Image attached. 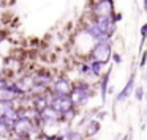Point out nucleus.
Returning <instances> with one entry per match:
<instances>
[{
  "label": "nucleus",
  "instance_id": "15",
  "mask_svg": "<svg viewBox=\"0 0 147 140\" xmlns=\"http://www.w3.org/2000/svg\"><path fill=\"white\" fill-rule=\"evenodd\" d=\"M101 66L103 63H100V61H92L90 63V73H92L93 77H98L101 74Z\"/></svg>",
  "mask_w": 147,
  "mask_h": 140
},
{
  "label": "nucleus",
  "instance_id": "22",
  "mask_svg": "<svg viewBox=\"0 0 147 140\" xmlns=\"http://www.w3.org/2000/svg\"><path fill=\"white\" fill-rule=\"evenodd\" d=\"M112 21H114V22H119V21H122V14H120V13L115 14V16L112 17Z\"/></svg>",
  "mask_w": 147,
  "mask_h": 140
},
{
  "label": "nucleus",
  "instance_id": "11",
  "mask_svg": "<svg viewBox=\"0 0 147 140\" xmlns=\"http://www.w3.org/2000/svg\"><path fill=\"white\" fill-rule=\"evenodd\" d=\"M133 85H134V74L130 77V80H128V82H127V85L123 87V90H122V91L117 95V98H115V101H117V102H120V101H125V99H127L128 96H130L131 93H133Z\"/></svg>",
  "mask_w": 147,
  "mask_h": 140
},
{
  "label": "nucleus",
  "instance_id": "20",
  "mask_svg": "<svg viewBox=\"0 0 147 140\" xmlns=\"http://www.w3.org/2000/svg\"><path fill=\"white\" fill-rule=\"evenodd\" d=\"M146 61H147V51L142 54V57H141V68L146 66Z\"/></svg>",
  "mask_w": 147,
  "mask_h": 140
},
{
  "label": "nucleus",
  "instance_id": "26",
  "mask_svg": "<svg viewBox=\"0 0 147 140\" xmlns=\"http://www.w3.org/2000/svg\"><path fill=\"white\" fill-rule=\"evenodd\" d=\"M0 77H2V68H0Z\"/></svg>",
  "mask_w": 147,
  "mask_h": 140
},
{
  "label": "nucleus",
  "instance_id": "16",
  "mask_svg": "<svg viewBox=\"0 0 147 140\" xmlns=\"http://www.w3.org/2000/svg\"><path fill=\"white\" fill-rule=\"evenodd\" d=\"M10 132H11V127L8 126V124L5 123L3 120H0V137H5V135H8Z\"/></svg>",
  "mask_w": 147,
  "mask_h": 140
},
{
  "label": "nucleus",
  "instance_id": "24",
  "mask_svg": "<svg viewBox=\"0 0 147 140\" xmlns=\"http://www.w3.org/2000/svg\"><path fill=\"white\" fill-rule=\"evenodd\" d=\"M142 2H144V8L147 10V0H142Z\"/></svg>",
  "mask_w": 147,
  "mask_h": 140
},
{
  "label": "nucleus",
  "instance_id": "7",
  "mask_svg": "<svg viewBox=\"0 0 147 140\" xmlns=\"http://www.w3.org/2000/svg\"><path fill=\"white\" fill-rule=\"evenodd\" d=\"M52 77L49 76L48 73H45V71H38V73H35L32 76V85L33 88H38V90H46L49 88V87L52 85Z\"/></svg>",
  "mask_w": 147,
  "mask_h": 140
},
{
  "label": "nucleus",
  "instance_id": "21",
  "mask_svg": "<svg viewBox=\"0 0 147 140\" xmlns=\"http://www.w3.org/2000/svg\"><path fill=\"white\" fill-rule=\"evenodd\" d=\"M112 55H114V61H115V63H120V61H122V57L119 54H112Z\"/></svg>",
  "mask_w": 147,
  "mask_h": 140
},
{
  "label": "nucleus",
  "instance_id": "12",
  "mask_svg": "<svg viewBox=\"0 0 147 140\" xmlns=\"http://www.w3.org/2000/svg\"><path fill=\"white\" fill-rule=\"evenodd\" d=\"M100 127H101V124H100L98 120H90L89 124H87V127H86V132H84V135H86V137H93V135H96V134L100 132Z\"/></svg>",
  "mask_w": 147,
  "mask_h": 140
},
{
  "label": "nucleus",
  "instance_id": "6",
  "mask_svg": "<svg viewBox=\"0 0 147 140\" xmlns=\"http://www.w3.org/2000/svg\"><path fill=\"white\" fill-rule=\"evenodd\" d=\"M60 120H62L60 113H59L57 110H54L51 105H48L45 110L40 112V123H43L45 126H54V124H57Z\"/></svg>",
  "mask_w": 147,
  "mask_h": 140
},
{
  "label": "nucleus",
  "instance_id": "10",
  "mask_svg": "<svg viewBox=\"0 0 147 140\" xmlns=\"http://www.w3.org/2000/svg\"><path fill=\"white\" fill-rule=\"evenodd\" d=\"M19 118H21V112H19V109L14 105V107H10L7 112H5L3 117H2V120H3L5 123H7L8 126L13 129V126L16 124V121L19 120Z\"/></svg>",
  "mask_w": 147,
  "mask_h": 140
},
{
  "label": "nucleus",
  "instance_id": "28",
  "mask_svg": "<svg viewBox=\"0 0 147 140\" xmlns=\"http://www.w3.org/2000/svg\"><path fill=\"white\" fill-rule=\"evenodd\" d=\"M90 140H92V139H90Z\"/></svg>",
  "mask_w": 147,
  "mask_h": 140
},
{
  "label": "nucleus",
  "instance_id": "9",
  "mask_svg": "<svg viewBox=\"0 0 147 140\" xmlns=\"http://www.w3.org/2000/svg\"><path fill=\"white\" fill-rule=\"evenodd\" d=\"M84 32H86V35H89L92 39H95V41H105V39H109L108 36H106L105 33L100 30V27L95 24V21H93V22H90L89 25L86 27V30H84Z\"/></svg>",
  "mask_w": 147,
  "mask_h": 140
},
{
  "label": "nucleus",
  "instance_id": "19",
  "mask_svg": "<svg viewBox=\"0 0 147 140\" xmlns=\"http://www.w3.org/2000/svg\"><path fill=\"white\" fill-rule=\"evenodd\" d=\"M7 87H10V82H8V80H5V79H0V90L7 88Z\"/></svg>",
  "mask_w": 147,
  "mask_h": 140
},
{
  "label": "nucleus",
  "instance_id": "17",
  "mask_svg": "<svg viewBox=\"0 0 147 140\" xmlns=\"http://www.w3.org/2000/svg\"><path fill=\"white\" fill-rule=\"evenodd\" d=\"M142 96H144V91H142V87H138L136 90H134V98L138 99V101H142Z\"/></svg>",
  "mask_w": 147,
  "mask_h": 140
},
{
  "label": "nucleus",
  "instance_id": "3",
  "mask_svg": "<svg viewBox=\"0 0 147 140\" xmlns=\"http://www.w3.org/2000/svg\"><path fill=\"white\" fill-rule=\"evenodd\" d=\"M11 132H13L16 137H26V139L30 140V135H32L33 132H36L35 121H32L30 118L21 117L19 120L16 121V124L13 126Z\"/></svg>",
  "mask_w": 147,
  "mask_h": 140
},
{
  "label": "nucleus",
  "instance_id": "4",
  "mask_svg": "<svg viewBox=\"0 0 147 140\" xmlns=\"http://www.w3.org/2000/svg\"><path fill=\"white\" fill-rule=\"evenodd\" d=\"M92 60L93 61H100V63H108L109 58H111V43L109 39L105 41H98L92 49Z\"/></svg>",
  "mask_w": 147,
  "mask_h": 140
},
{
  "label": "nucleus",
  "instance_id": "5",
  "mask_svg": "<svg viewBox=\"0 0 147 140\" xmlns=\"http://www.w3.org/2000/svg\"><path fill=\"white\" fill-rule=\"evenodd\" d=\"M73 85L67 77L60 76L52 82V95H59V96H70Z\"/></svg>",
  "mask_w": 147,
  "mask_h": 140
},
{
  "label": "nucleus",
  "instance_id": "13",
  "mask_svg": "<svg viewBox=\"0 0 147 140\" xmlns=\"http://www.w3.org/2000/svg\"><path fill=\"white\" fill-rule=\"evenodd\" d=\"M84 134L79 132V131H73V129H68L65 132V139L67 140H84Z\"/></svg>",
  "mask_w": 147,
  "mask_h": 140
},
{
  "label": "nucleus",
  "instance_id": "8",
  "mask_svg": "<svg viewBox=\"0 0 147 140\" xmlns=\"http://www.w3.org/2000/svg\"><path fill=\"white\" fill-rule=\"evenodd\" d=\"M112 11H114L112 0H100L93 7V13H95L96 17H109L112 16Z\"/></svg>",
  "mask_w": 147,
  "mask_h": 140
},
{
  "label": "nucleus",
  "instance_id": "25",
  "mask_svg": "<svg viewBox=\"0 0 147 140\" xmlns=\"http://www.w3.org/2000/svg\"><path fill=\"white\" fill-rule=\"evenodd\" d=\"M122 140H130V135H125V137H123V139H122Z\"/></svg>",
  "mask_w": 147,
  "mask_h": 140
},
{
  "label": "nucleus",
  "instance_id": "14",
  "mask_svg": "<svg viewBox=\"0 0 147 140\" xmlns=\"http://www.w3.org/2000/svg\"><path fill=\"white\" fill-rule=\"evenodd\" d=\"M109 74H111V71H108V74H106V76L103 77V80H101V99H103V102L106 101V95H108V83H109Z\"/></svg>",
  "mask_w": 147,
  "mask_h": 140
},
{
  "label": "nucleus",
  "instance_id": "23",
  "mask_svg": "<svg viewBox=\"0 0 147 140\" xmlns=\"http://www.w3.org/2000/svg\"><path fill=\"white\" fill-rule=\"evenodd\" d=\"M105 117H106V112H101V113L98 115V120H103Z\"/></svg>",
  "mask_w": 147,
  "mask_h": 140
},
{
  "label": "nucleus",
  "instance_id": "2",
  "mask_svg": "<svg viewBox=\"0 0 147 140\" xmlns=\"http://www.w3.org/2000/svg\"><path fill=\"white\" fill-rule=\"evenodd\" d=\"M70 98H71V101H73L74 109L76 107H84V105L89 102V99H90L89 83L87 82H78L76 85L73 87V90H71Z\"/></svg>",
  "mask_w": 147,
  "mask_h": 140
},
{
  "label": "nucleus",
  "instance_id": "27",
  "mask_svg": "<svg viewBox=\"0 0 147 140\" xmlns=\"http://www.w3.org/2000/svg\"><path fill=\"white\" fill-rule=\"evenodd\" d=\"M146 118H147V112H146Z\"/></svg>",
  "mask_w": 147,
  "mask_h": 140
},
{
  "label": "nucleus",
  "instance_id": "1",
  "mask_svg": "<svg viewBox=\"0 0 147 140\" xmlns=\"http://www.w3.org/2000/svg\"><path fill=\"white\" fill-rule=\"evenodd\" d=\"M49 96H51L49 98V105L60 113L62 120L67 115H70L71 112H74V105H73V101H71L70 96H59V95H52V93Z\"/></svg>",
  "mask_w": 147,
  "mask_h": 140
},
{
  "label": "nucleus",
  "instance_id": "18",
  "mask_svg": "<svg viewBox=\"0 0 147 140\" xmlns=\"http://www.w3.org/2000/svg\"><path fill=\"white\" fill-rule=\"evenodd\" d=\"M141 36H142V41L147 38V24H144V25L141 27Z\"/></svg>",
  "mask_w": 147,
  "mask_h": 140
}]
</instances>
